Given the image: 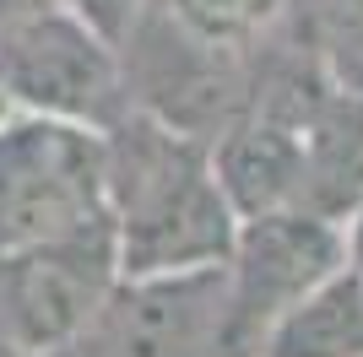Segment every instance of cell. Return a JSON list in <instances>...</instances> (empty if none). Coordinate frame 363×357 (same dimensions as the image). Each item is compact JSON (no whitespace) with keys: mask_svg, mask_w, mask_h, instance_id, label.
<instances>
[{"mask_svg":"<svg viewBox=\"0 0 363 357\" xmlns=\"http://www.w3.org/2000/svg\"><path fill=\"white\" fill-rule=\"evenodd\" d=\"M55 357H260L223 266L120 276Z\"/></svg>","mask_w":363,"mask_h":357,"instance_id":"cell-3","label":"cell"},{"mask_svg":"<svg viewBox=\"0 0 363 357\" xmlns=\"http://www.w3.org/2000/svg\"><path fill=\"white\" fill-rule=\"evenodd\" d=\"M76 6H82V11H87L92 22L114 38V44H125V33L136 28V16L147 11L152 0H76Z\"/></svg>","mask_w":363,"mask_h":357,"instance_id":"cell-11","label":"cell"},{"mask_svg":"<svg viewBox=\"0 0 363 357\" xmlns=\"http://www.w3.org/2000/svg\"><path fill=\"white\" fill-rule=\"evenodd\" d=\"M108 227L104 130L11 108L0 119V249Z\"/></svg>","mask_w":363,"mask_h":357,"instance_id":"cell-4","label":"cell"},{"mask_svg":"<svg viewBox=\"0 0 363 357\" xmlns=\"http://www.w3.org/2000/svg\"><path fill=\"white\" fill-rule=\"evenodd\" d=\"M114 282V227H92L33 249H0V346L22 357L65 352Z\"/></svg>","mask_w":363,"mask_h":357,"instance_id":"cell-5","label":"cell"},{"mask_svg":"<svg viewBox=\"0 0 363 357\" xmlns=\"http://www.w3.org/2000/svg\"><path fill=\"white\" fill-rule=\"evenodd\" d=\"M6 114H11V103H6V92H0V119H6Z\"/></svg>","mask_w":363,"mask_h":357,"instance_id":"cell-13","label":"cell"},{"mask_svg":"<svg viewBox=\"0 0 363 357\" xmlns=\"http://www.w3.org/2000/svg\"><path fill=\"white\" fill-rule=\"evenodd\" d=\"M303 49L336 87L363 98V0H309Z\"/></svg>","mask_w":363,"mask_h":357,"instance_id":"cell-9","label":"cell"},{"mask_svg":"<svg viewBox=\"0 0 363 357\" xmlns=\"http://www.w3.org/2000/svg\"><path fill=\"white\" fill-rule=\"evenodd\" d=\"M347 260L363 271V200H358V211L347 217Z\"/></svg>","mask_w":363,"mask_h":357,"instance_id":"cell-12","label":"cell"},{"mask_svg":"<svg viewBox=\"0 0 363 357\" xmlns=\"http://www.w3.org/2000/svg\"><path fill=\"white\" fill-rule=\"evenodd\" d=\"M342 266H347V227L331 217L303 206L244 217L228 249V287L244 330L266 341V330Z\"/></svg>","mask_w":363,"mask_h":357,"instance_id":"cell-6","label":"cell"},{"mask_svg":"<svg viewBox=\"0 0 363 357\" xmlns=\"http://www.w3.org/2000/svg\"><path fill=\"white\" fill-rule=\"evenodd\" d=\"M331 81V76H325ZM320 81V87H325ZM315 87V92H320ZM309 92V98H315ZM303 98V103H309ZM303 103L282 108V103H244L239 119H228L212 135V163L223 178L233 211L260 217V211H282L298 206V184H303V135H298V114Z\"/></svg>","mask_w":363,"mask_h":357,"instance_id":"cell-7","label":"cell"},{"mask_svg":"<svg viewBox=\"0 0 363 357\" xmlns=\"http://www.w3.org/2000/svg\"><path fill=\"white\" fill-rule=\"evenodd\" d=\"M104 190L120 276L223 266L233 249L239 211L217 178L212 141L136 103L104 130Z\"/></svg>","mask_w":363,"mask_h":357,"instance_id":"cell-1","label":"cell"},{"mask_svg":"<svg viewBox=\"0 0 363 357\" xmlns=\"http://www.w3.org/2000/svg\"><path fill=\"white\" fill-rule=\"evenodd\" d=\"M0 357H22V352H11V346H0Z\"/></svg>","mask_w":363,"mask_h":357,"instance_id":"cell-14","label":"cell"},{"mask_svg":"<svg viewBox=\"0 0 363 357\" xmlns=\"http://www.w3.org/2000/svg\"><path fill=\"white\" fill-rule=\"evenodd\" d=\"M0 92L11 108L92 130L130 108L120 44L76 0H0Z\"/></svg>","mask_w":363,"mask_h":357,"instance_id":"cell-2","label":"cell"},{"mask_svg":"<svg viewBox=\"0 0 363 357\" xmlns=\"http://www.w3.org/2000/svg\"><path fill=\"white\" fill-rule=\"evenodd\" d=\"M184 33L217 49H255L282 22L288 0H157Z\"/></svg>","mask_w":363,"mask_h":357,"instance_id":"cell-10","label":"cell"},{"mask_svg":"<svg viewBox=\"0 0 363 357\" xmlns=\"http://www.w3.org/2000/svg\"><path fill=\"white\" fill-rule=\"evenodd\" d=\"M260 357H363V271L347 260L309 298H298L266 330Z\"/></svg>","mask_w":363,"mask_h":357,"instance_id":"cell-8","label":"cell"}]
</instances>
